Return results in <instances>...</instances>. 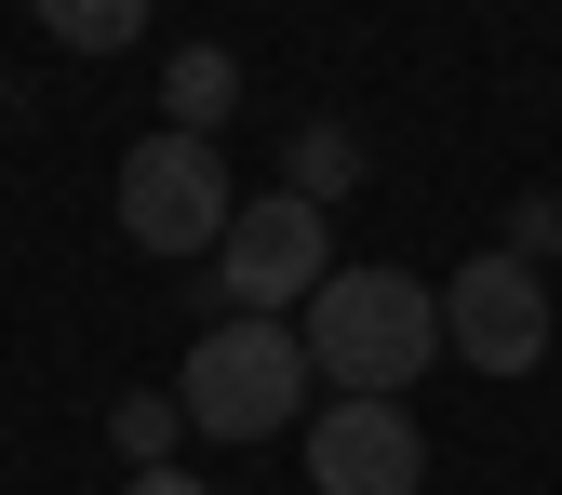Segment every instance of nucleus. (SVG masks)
<instances>
[{
  "label": "nucleus",
  "mask_w": 562,
  "mask_h": 495,
  "mask_svg": "<svg viewBox=\"0 0 562 495\" xmlns=\"http://www.w3.org/2000/svg\"><path fill=\"white\" fill-rule=\"evenodd\" d=\"M295 335H308V375L335 402H402L415 375L442 362V295L402 281V268H335L322 295L295 308Z\"/></svg>",
  "instance_id": "f257e3e1"
},
{
  "label": "nucleus",
  "mask_w": 562,
  "mask_h": 495,
  "mask_svg": "<svg viewBox=\"0 0 562 495\" xmlns=\"http://www.w3.org/2000/svg\"><path fill=\"white\" fill-rule=\"evenodd\" d=\"M175 415H188L201 442H281V429H308V415H322L308 335H295V322H241V308H228V322L175 362Z\"/></svg>",
  "instance_id": "f03ea898"
},
{
  "label": "nucleus",
  "mask_w": 562,
  "mask_h": 495,
  "mask_svg": "<svg viewBox=\"0 0 562 495\" xmlns=\"http://www.w3.org/2000/svg\"><path fill=\"white\" fill-rule=\"evenodd\" d=\"M335 268H348V255H335V215L295 201V188H268V201H241L228 241H215V295H228L241 322H295Z\"/></svg>",
  "instance_id": "7ed1b4c3"
},
{
  "label": "nucleus",
  "mask_w": 562,
  "mask_h": 495,
  "mask_svg": "<svg viewBox=\"0 0 562 495\" xmlns=\"http://www.w3.org/2000/svg\"><path fill=\"white\" fill-rule=\"evenodd\" d=\"M228 148L215 134H148V148H121V241L134 255H201L215 268V241H228Z\"/></svg>",
  "instance_id": "20e7f679"
},
{
  "label": "nucleus",
  "mask_w": 562,
  "mask_h": 495,
  "mask_svg": "<svg viewBox=\"0 0 562 495\" xmlns=\"http://www.w3.org/2000/svg\"><path fill=\"white\" fill-rule=\"evenodd\" d=\"M442 362H469V375H536L549 362V281L522 255H469L442 281Z\"/></svg>",
  "instance_id": "39448f33"
},
{
  "label": "nucleus",
  "mask_w": 562,
  "mask_h": 495,
  "mask_svg": "<svg viewBox=\"0 0 562 495\" xmlns=\"http://www.w3.org/2000/svg\"><path fill=\"white\" fill-rule=\"evenodd\" d=\"M295 442H308L322 495H415V482H429V442H415L402 402H322Z\"/></svg>",
  "instance_id": "423d86ee"
},
{
  "label": "nucleus",
  "mask_w": 562,
  "mask_h": 495,
  "mask_svg": "<svg viewBox=\"0 0 562 495\" xmlns=\"http://www.w3.org/2000/svg\"><path fill=\"white\" fill-rule=\"evenodd\" d=\"M228 108H241V54L175 41V54H161V134H215Z\"/></svg>",
  "instance_id": "0eeeda50"
},
{
  "label": "nucleus",
  "mask_w": 562,
  "mask_h": 495,
  "mask_svg": "<svg viewBox=\"0 0 562 495\" xmlns=\"http://www.w3.org/2000/svg\"><path fill=\"white\" fill-rule=\"evenodd\" d=\"M281 188L335 215V201L362 188V134H348V121H295V148H281Z\"/></svg>",
  "instance_id": "6e6552de"
},
{
  "label": "nucleus",
  "mask_w": 562,
  "mask_h": 495,
  "mask_svg": "<svg viewBox=\"0 0 562 495\" xmlns=\"http://www.w3.org/2000/svg\"><path fill=\"white\" fill-rule=\"evenodd\" d=\"M27 14L67 54H134V41H148V0H27Z\"/></svg>",
  "instance_id": "1a4fd4ad"
},
{
  "label": "nucleus",
  "mask_w": 562,
  "mask_h": 495,
  "mask_svg": "<svg viewBox=\"0 0 562 495\" xmlns=\"http://www.w3.org/2000/svg\"><path fill=\"white\" fill-rule=\"evenodd\" d=\"M175 429H188V415H175V389H134V402L108 415V442H121L134 469H175Z\"/></svg>",
  "instance_id": "9d476101"
},
{
  "label": "nucleus",
  "mask_w": 562,
  "mask_h": 495,
  "mask_svg": "<svg viewBox=\"0 0 562 495\" xmlns=\"http://www.w3.org/2000/svg\"><path fill=\"white\" fill-rule=\"evenodd\" d=\"M549 241H562V201H522V215H509V255H522V268H536V255H549Z\"/></svg>",
  "instance_id": "9b49d317"
},
{
  "label": "nucleus",
  "mask_w": 562,
  "mask_h": 495,
  "mask_svg": "<svg viewBox=\"0 0 562 495\" xmlns=\"http://www.w3.org/2000/svg\"><path fill=\"white\" fill-rule=\"evenodd\" d=\"M121 495H215V482H201V469H134Z\"/></svg>",
  "instance_id": "f8f14e48"
}]
</instances>
